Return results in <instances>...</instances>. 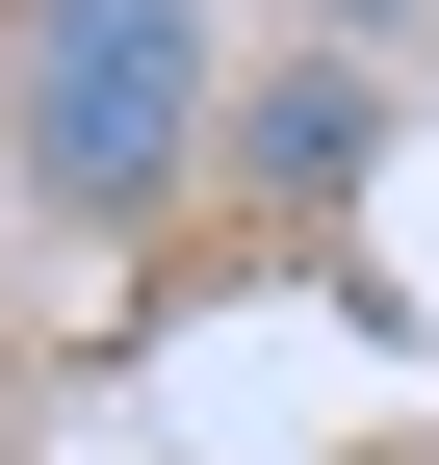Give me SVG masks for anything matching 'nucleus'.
<instances>
[{
	"instance_id": "f257e3e1",
	"label": "nucleus",
	"mask_w": 439,
	"mask_h": 465,
	"mask_svg": "<svg viewBox=\"0 0 439 465\" xmlns=\"http://www.w3.org/2000/svg\"><path fill=\"white\" fill-rule=\"evenodd\" d=\"M233 130V0H0V182L52 232H155Z\"/></svg>"
},
{
	"instance_id": "f03ea898",
	"label": "nucleus",
	"mask_w": 439,
	"mask_h": 465,
	"mask_svg": "<svg viewBox=\"0 0 439 465\" xmlns=\"http://www.w3.org/2000/svg\"><path fill=\"white\" fill-rule=\"evenodd\" d=\"M233 207H285V232H337L362 182H388V52H285V78H233Z\"/></svg>"
},
{
	"instance_id": "7ed1b4c3",
	"label": "nucleus",
	"mask_w": 439,
	"mask_h": 465,
	"mask_svg": "<svg viewBox=\"0 0 439 465\" xmlns=\"http://www.w3.org/2000/svg\"><path fill=\"white\" fill-rule=\"evenodd\" d=\"M414 26L439 0H310V52H388V78H414Z\"/></svg>"
}]
</instances>
